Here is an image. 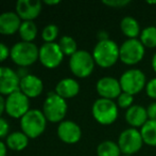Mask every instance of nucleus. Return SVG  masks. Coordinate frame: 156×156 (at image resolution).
Returning <instances> with one entry per match:
<instances>
[{
    "mask_svg": "<svg viewBox=\"0 0 156 156\" xmlns=\"http://www.w3.org/2000/svg\"><path fill=\"white\" fill-rule=\"evenodd\" d=\"M93 57L97 65L103 69H108L120 60V46L109 39L99 41L93 50Z\"/></svg>",
    "mask_w": 156,
    "mask_h": 156,
    "instance_id": "obj_1",
    "label": "nucleus"
},
{
    "mask_svg": "<svg viewBox=\"0 0 156 156\" xmlns=\"http://www.w3.org/2000/svg\"><path fill=\"white\" fill-rule=\"evenodd\" d=\"M39 49L34 43L18 42L11 48L10 57L12 61L18 67H30L38 60Z\"/></svg>",
    "mask_w": 156,
    "mask_h": 156,
    "instance_id": "obj_2",
    "label": "nucleus"
},
{
    "mask_svg": "<svg viewBox=\"0 0 156 156\" xmlns=\"http://www.w3.org/2000/svg\"><path fill=\"white\" fill-rule=\"evenodd\" d=\"M46 125H47V119L43 111L38 109H30L23 118L20 119V127L21 131L28 138L39 137L45 131Z\"/></svg>",
    "mask_w": 156,
    "mask_h": 156,
    "instance_id": "obj_3",
    "label": "nucleus"
},
{
    "mask_svg": "<svg viewBox=\"0 0 156 156\" xmlns=\"http://www.w3.org/2000/svg\"><path fill=\"white\" fill-rule=\"evenodd\" d=\"M118 105L112 100L98 98L91 107V113L94 120L102 125H111L118 118Z\"/></svg>",
    "mask_w": 156,
    "mask_h": 156,
    "instance_id": "obj_4",
    "label": "nucleus"
},
{
    "mask_svg": "<svg viewBox=\"0 0 156 156\" xmlns=\"http://www.w3.org/2000/svg\"><path fill=\"white\" fill-rule=\"evenodd\" d=\"M67 103L55 92H51L47 95L43 106V113L47 121L52 123L63 122L67 113Z\"/></svg>",
    "mask_w": 156,
    "mask_h": 156,
    "instance_id": "obj_5",
    "label": "nucleus"
},
{
    "mask_svg": "<svg viewBox=\"0 0 156 156\" xmlns=\"http://www.w3.org/2000/svg\"><path fill=\"white\" fill-rule=\"evenodd\" d=\"M94 62L93 54L86 50H78L70 57L69 67L71 73L79 78H86L94 72Z\"/></svg>",
    "mask_w": 156,
    "mask_h": 156,
    "instance_id": "obj_6",
    "label": "nucleus"
},
{
    "mask_svg": "<svg viewBox=\"0 0 156 156\" xmlns=\"http://www.w3.org/2000/svg\"><path fill=\"white\" fill-rule=\"evenodd\" d=\"M122 92L131 95L138 94L140 91L146 89L147 78L142 71L138 69H129L125 71L119 79Z\"/></svg>",
    "mask_w": 156,
    "mask_h": 156,
    "instance_id": "obj_7",
    "label": "nucleus"
},
{
    "mask_svg": "<svg viewBox=\"0 0 156 156\" xmlns=\"http://www.w3.org/2000/svg\"><path fill=\"white\" fill-rule=\"evenodd\" d=\"M144 47L140 40L127 39L120 46V60L126 65H135L144 57Z\"/></svg>",
    "mask_w": 156,
    "mask_h": 156,
    "instance_id": "obj_8",
    "label": "nucleus"
},
{
    "mask_svg": "<svg viewBox=\"0 0 156 156\" xmlns=\"http://www.w3.org/2000/svg\"><path fill=\"white\" fill-rule=\"evenodd\" d=\"M118 146L120 148L122 155H133L140 151L144 144L140 131L137 128H126L119 135Z\"/></svg>",
    "mask_w": 156,
    "mask_h": 156,
    "instance_id": "obj_9",
    "label": "nucleus"
},
{
    "mask_svg": "<svg viewBox=\"0 0 156 156\" xmlns=\"http://www.w3.org/2000/svg\"><path fill=\"white\" fill-rule=\"evenodd\" d=\"M30 110L29 97L23 92L15 91L10 94L5 100V111L10 117L15 119H21Z\"/></svg>",
    "mask_w": 156,
    "mask_h": 156,
    "instance_id": "obj_10",
    "label": "nucleus"
},
{
    "mask_svg": "<svg viewBox=\"0 0 156 156\" xmlns=\"http://www.w3.org/2000/svg\"><path fill=\"white\" fill-rule=\"evenodd\" d=\"M64 54L58 43H45L39 48L38 60L47 69H55L62 63Z\"/></svg>",
    "mask_w": 156,
    "mask_h": 156,
    "instance_id": "obj_11",
    "label": "nucleus"
},
{
    "mask_svg": "<svg viewBox=\"0 0 156 156\" xmlns=\"http://www.w3.org/2000/svg\"><path fill=\"white\" fill-rule=\"evenodd\" d=\"M96 90L101 98L112 101L118 98V96L122 93L119 80L111 76H105L99 79L96 85Z\"/></svg>",
    "mask_w": 156,
    "mask_h": 156,
    "instance_id": "obj_12",
    "label": "nucleus"
},
{
    "mask_svg": "<svg viewBox=\"0 0 156 156\" xmlns=\"http://www.w3.org/2000/svg\"><path fill=\"white\" fill-rule=\"evenodd\" d=\"M20 77L12 69L0 67V95H10L19 90Z\"/></svg>",
    "mask_w": 156,
    "mask_h": 156,
    "instance_id": "obj_13",
    "label": "nucleus"
},
{
    "mask_svg": "<svg viewBox=\"0 0 156 156\" xmlns=\"http://www.w3.org/2000/svg\"><path fill=\"white\" fill-rule=\"evenodd\" d=\"M41 11V2L38 0H19L16 3V14L23 21H33Z\"/></svg>",
    "mask_w": 156,
    "mask_h": 156,
    "instance_id": "obj_14",
    "label": "nucleus"
},
{
    "mask_svg": "<svg viewBox=\"0 0 156 156\" xmlns=\"http://www.w3.org/2000/svg\"><path fill=\"white\" fill-rule=\"evenodd\" d=\"M58 136L65 143H76L82 137L81 127L72 121H63L58 127Z\"/></svg>",
    "mask_w": 156,
    "mask_h": 156,
    "instance_id": "obj_15",
    "label": "nucleus"
},
{
    "mask_svg": "<svg viewBox=\"0 0 156 156\" xmlns=\"http://www.w3.org/2000/svg\"><path fill=\"white\" fill-rule=\"evenodd\" d=\"M44 89V83L37 76L28 74L25 77L20 78L19 91L23 92L27 97L34 98L41 94Z\"/></svg>",
    "mask_w": 156,
    "mask_h": 156,
    "instance_id": "obj_16",
    "label": "nucleus"
},
{
    "mask_svg": "<svg viewBox=\"0 0 156 156\" xmlns=\"http://www.w3.org/2000/svg\"><path fill=\"white\" fill-rule=\"evenodd\" d=\"M20 17L14 12H5L0 14V34L12 36L20 28Z\"/></svg>",
    "mask_w": 156,
    "mask_h": 156,
    "instance_id": "obj_17",
    "label": "nucleus"
},
{
    "mask_svg": "<svg viewBox=\"0 0 156 156\" xmlns=\"http://www.w3.org/2000/svg\"><path fill=\"white\" fill-rule=\"evenodd\" d=\"M148 120L147 109L140 105H133L125 112V121L133 128H141Z\"/></svg>",
    "mask_w": 156,
    "mask_h": 156,
    "instance_id": "obj_18",
    "label": "nucleus"
},
{
    "mask_svg": "<svg viewBox=\"0 0 156 156\" xmlns=\"http://www.w3.org/2000/svg\"><path fill=\"white\" fill-rule=\"evenodd\" d=\"M80 92V85L73 78L62 79L55 87V93L64 100L72 98Z\"/></svg>",
    "mask_w": 156,
    "mask_h": 156,
    "instance_id": "obj_19",
    "label": "nucleus"
},
{
    "mask_svg": "<svg viewBox=\"0 0 156 156\" xmlns=\"http://www.w3.org/2000/svg\"><path fill=\"white\" fill-rule=\"evenodd\" d=\"M120 29L127 39H137L141 33L139 23L132 16H125L122 18L120 23Z\"/></svg>",
    "mask_w": 156,
    "mask_h": 156,
    "instance_id": "obj_20",
    "label": "nucleus"
},
{
    "mask_svg": "<svg viewBox=\"0 0 156 156\" xmlns=\"http://www.w3.org/2000/svg\"><path fill=\"white\" fill-rule=\"evenodd\" d=\"M29 138L23 131H15L6 137V146L13 151H23L27 148Z\"/></svg>",
    "mask_w": 156,
    "mask_h": 156,
    "instance_id": "obj_21",
    "label": "nucleus"
},
{
    "mask_svg": "<svg viewBox=\"0 0 156 156\" xmlns=\"http://www.w3.org/2000/svg\"><path fill=\"white\" fill-rule=\"evenodd\" d=\"M144 143L150 146H156V121L148 120L140 128Z\"/></svg>",
    "mask_w": 156,
    "mask_h": 156,
    "instance_id": "obj_22",
    "label": "nucleus"
},
{
    "mask_svg": "<svg viewBox=\"0 0 156 156\" xmlns=\"http://www.w3.org/2000/svg\"><path fill=\"white\" fill-rule=\"evenodd\" d=\"M97 154L98 156H121L122 153L117 142L105 140L98 146Z\"/></svg>",
    "mask_w": 156,
    "mask_h": 156,
    "instance_id": "obj_23",
    "label": "nucleus"
},
{
    "mask_svg": "<svg viewBox=\"0 0 156 156\" xmlns=\"http://www.w3.org/2000/svg\"><path fill=\"white\" fill-rule=\"evenodd\" d=\"M18 32L19 36L23 42L32 43V41L37 36V27L34 24V21H23Z\"/></svg>",
    "mask_w": 156,
    "mask_h": 156,
    "instance_id": "obj_24",
    "label": "nucleus"
},
{
    "mask_svg": "<svg viewBox=\"0 0 156 156\" xmlns=\"http://www.w3.org/2000/svg\"><path fill=\"white\" fill-rule=\"evenodd\" d=\"M139 40L144 47L155 48L156 47V27L155 26H150V27L144 28L141 31V33H140Z\"/></svg>",
    "mask_w": 156,
    "mask_h": 156,
    "instance_id": "obj_25",
    "label": "nucleus"
},
{
    "mask_svg": "<svg viewBox=\"0 0 156 156\" xmlns=\"http://www.w3.org/2000/svg\"><path fill=\"white\" fill-rule=\"evenodd\" d=\"M58 46H60L61 50L64 54V56H70L74 55L78 51V45H76V42L74 41V39H72L71 36H64L61 38L60 42H58Z\"/></svg>",
    "mask_w": 156,
    "mask_h": 156,
    "instance_id": "obj_26",
    "label": "nucleus"
},
{
    "mask_svg": "<svg viewBox=\"0 0 156 156\" xmlns=\"http://www.w3.org/2000/svg\"><path fill=\"white\" fill-rule=\"evenodd\" d=\"M58 36V26L50 24V25L46 26L44 28L43 32H41V38L46 43H54L55 39Z\"/></svg>",
    "mask_w": 156,
    "mask_h": 156,
    "instance_id": "obj_27",
    "label": "nucleus"
},
{
    "mask_svg": "<svg viewBox=\"0 0 156 156\" xmlns=\"http://www.w3.org/2000/svg\"><path fill=\"white\" fill-rule=\"evenodd\" d=\"M133 102H134V96L129 93H125V92H122L117 98L118 107H119V108L126 109V110L129 107L133 106Z\"/></svg>",
    "mask_w": 156,
    "mask_h": 156,
    "instance_id": "obj_28",
    "label": "nucleus"
},
{
    "mask_svg": "<svg viewBox=\"0 0 156 156\" xmlns=\"http://www.w3.org/2000/svg\"><path fill=\"white\" fill-rule=\"evenodd\" d=\"M129 3H131L129 0H104L103 1V4L114 9H121Z\"/></svg>",
    "mask_w": 156,
    "mask_h": 156,
    "instance_id": "obj_29",
    "label": "nucleus"
},
{
    "mask_svg": "<svg viewBox=\"0 0 156 156\" xmlns=\"http://www.w3.org/2000/svg\"><path fill=\"white\" fill-rule=\"evenodd\" d=\"M146 92L149 97L156 100V77L149 80L146 86Z\"/></svg>",
    "mask_w": 156,
    "mask_h": 156,
    "instance_id": "obj_30",
    "label": "nucleus"
},
{
    "mask_svg": "<svg viewBox=\"0 0 156 156\" xmlns=\"http://www.w3.org/2000/svg\"><path fill=\"white\" fill-rule=\"evenodd\" d=\"M10 54L11 49H9L8 46L3 43H0V62H3L4 60H6Z\"/></svg>",
    "mask_w": 156,
    "mask_h": 156,
    "instance_id": "obj_31",
    "label": "nucleus"
},
{
    "mask_svg": "<svg viewBox=\"0 0 156 156\" xmlns=\"http://www.w3.org/2000/svg\"><path fill=\"white\" fill-rule=\"evenodd\" d=\"M9 128H10L9 123L4 119L0 118V139H2V138H4L8 135Z\"/></svg>",
    "mask_w": 156,
    "mask_h": 156,
    "instance_id": "obj_32",
    "label": "nucleus"
},
{
    "mask_svg": "<svg viewBox=\"0 0 156 156\" xmlns=\"http://www.w3.org/2000/svg\"><path fill=\"white\" fill-rule=\"evenodd\" d=\"M147 113H148L149 120L156 121V102L149 105L147 108Z\"/></svg>",
    "mask_w": 156,
    "mask_h": 156,
    "instance_id": "obj_33",
    "label": "nucleus"
},
{
    "mask_svg": "<svg viewBox=\"0 0 156 156\" xmlns=\"http://www.w3.org/2000/svg\"><path fill=\"white\" fill-rule=\"evenodd\" d=\"M3 111H5V100L3 98V96L0 95V118Z\"/></svg>",
    "mask_w": 156,
    "mask_h": 156,
    "instance_id": "obj_34",
    "label": "nucleus"
},
{
    "mask_svg": "<svg viewBox=\"0 0 156 156\" xmlns=\"http://www.w3.org/2000/svg\"><path fill=\"white\" fill-rule=\"evenodd\" d=\"M0 156H6V146L0 140Z\"/></svg>",
    "mask_w": 156,
    "mask_h": 156,
    "instance_id": "obj_35",
    "label": "nucleus"
},
{
    "mask_svg": "<svg viewBox=\"0 0 156 156\" xmlns=\"http://www.w3.org/2000/svg\"><path fill=\"white\" fill-rule=\"evenodd\" d=\"M45 3L48 6H54V4H58L60 1L58 0H45Z\"/></svg>",
    "mask_w": 156,
    "mask_h": 156,
    "instance_id": "obj_36",
    "label": "nucleus"
},
{
    "mask_svg": "<svg viewBox=\"0 0 156 156\" xmlns=\"http://www.w3.org/2000/svg\"><path fill=\"white\" fill-rule=\"evenodd\" d=\"M152 69H153V71L156 73V52L154 54V56H153V58H152Z\"/></svg>",
    "mask_w": 156,
    "mask_h": 156,
    "instance_id": "obj_37",
    "label": "nucleus"
},
{
    "mask_svg": "<svg viewBox=\"0 0 156 156\" xmlns=\"http://www.w3.org/2000/svg\"><path fill=\"white\" fill-rule=\"evenodd\" d=\"M149 4H156V1H148Z\"/></svg>",
    "mask_w": 156,
    "mask_h": 156,
    "instance_id": "obj_38",
    "label": "nucleus"
}]
</instances>
